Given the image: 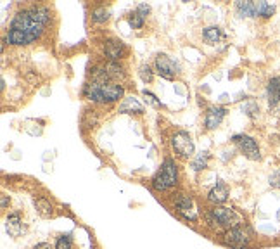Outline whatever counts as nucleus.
<instances>
[{
  "instance_id": "obj_10",
  "label": "nucleus",
  "mask_w": 280,
  "mask_h": 249,
  "mask_svg": "<svg viewBox=\"0 0 280 249\" xmlns=\"http://www.w3.org/2000/svg\"><path fill=\"white\" fill-rule=\"evenodd\" d=\"M124 54H126V47L118 38H109L106 44H104V56L107 57L109 62H116L123 59Z\"/></svg>"
},
{
  "instance_id": "obj_4",
  "label": "nucleus",
  "mask_w": 280,
  "mask_h": 249,
  "mask_svg": "<svg viewBox=\"0 0 280 249\" xmlns=\"http://www.w3.org/2000/svg\"><path fill=\"white\" fill-rule=\"evenodd\" d=\"M221 242L232 249H246L251 242V230L244 225L228 228L221 235Z\"/></svg>"
},
{
  "instance_id": "obj_25",
  "label": "nucleus",
  "mask_w": 280,
  "mask_h": 249,
  "mask_svg": "<svg viewBox=\"0 0 280 249\" xmlns=\"http://www.w3.org/2000/svg\"><path fill=\"white\" fill-rule=\"evenodd\" d=\"M138 76L142 78L144 83H151V81L154 80V73L153 69L149 68V64H142L138 68Z\"/></svg>"
},
{
  "instance_id": "obj_6",
  "label": "nucleus",
  "mask_w": 280,
  "mask_h": 249,
  "mask_svg": "<svg viewBox=\"0 0 280 249\" xmlns=\"http://www.w3.org/2000/svg\"><path fill=\"white\" fill-rule=\"evenodd\" d=\"M232 142L239 147L240 153L246 156L247 159H251V161H259V159H261V151H259V147H258V142L252 137L239 134V135H233Z\"/></svg>"
},
{
  "instance_id": "obj_9",
  "label": "nucleus",
  "mask_w": 280,
  "mask_h": 249,
  "mask_svg": "<svg viewBox=\"0 0 280 249\" xmlns=\"http://www.w3.org/2000/svg\"><path fill=\"white\" fill-rule=\"evenodd\" d=\"M156 71L166 80H175V76L180 73V66L171 61L166 54H158L156 56Z\"/></svg>"
},
{
  "instance_id": "obj_24",
  "label": "nucleus",
  "mask_w": 280,
  "mask_h": 249,
  "mask_svg": "<svg viewBox=\"0 0 280 249\" xmlns=\"http://www.w3.org/2000/svg\"><path fill=\"white\" fill-rule=\"evenodd\" d=\"M73 247V237L71 233H64V235L57 237L56 249H71Z\"/></svg>"
},
{
  "instance_id": "obj_29",
  "label": "nucleus",
  "mask_w": 280,
  "mask_h": 249,
  "mask_svg": "<svg viewBox=\"0 0 280 249\" xmlns=\"http://www.w3.org/2000/svg\"><path fill=\"white\" fill-rule=\"evenodd\" d=\"M137 13H138V14H142L144 18H146V16L151 13V7L147 6V4H138V7H137Z\"/></svg>"
},
{
  "instance_id": "obj_11",
  "label": "nucleus",
  "mask_w": 280,
  "mask_h": 249,
  "mask_svg": "<svg viewBox=\"0 0 280 249\" xmlns=\"http://www.w3.org/2000/svg\"><path fill=\"white\" fill-rule=\"evenodd\" d=\"M266 100L273 111L280 109V76H273L266 83Z\"/></svg>"
},
{
  "instance_id": "obj_20",
  "label": "nucleus",
  "mask_w": 280,
  "mask_h": 249,
  "mask_svg": "<svg viewBox=\"0 0 280 249\" xmlns=\"http://www.w3.org/2000/svg\"><path fill=\"white\" fill-rule=\"evenodd\" d=\"M35 206H37L38 213H40L42 216H50L52 215V204H50V201H47L45 197H38V199H35Z\"/></svg>"
},
{
  "instance_id": "obj_19",
  "label": "nucleus",
  "mask_w": 280,
  "mask_h": 249,
  "mask_svg": "<svg viewBox=\"0 0 280 249\" xmlns=\"http://www.w3.org/2000/svg\"><path fill=\"white\" fill-rule=\"evenodd\" d=\"M277 7L273 4H268V2H256V13H258V18H271L275 14Z\"/></svg>"
},
{
  "instance_id": "obj_23",
  "label": "nucleus",
  "mask_w": 280,
  "mask_h": 249,
  "mask_svg": "<svg viewBox=\"0 0 280 249\" xmlns=\"http://www.w3.org/2000/svg\"><path fill=\"white\" fill-rule=\"evenodd\" d=\"M208 159H209V153H199L197 154V158L192 161V168L196 171H201L206 168V165H208Z\"/></svg>"
},
{
  "instance_id": "obj_17",
  "label": "nucleus",
  "mask_w": 280,
  "mask_h": 249,
  "mask_svg": "<svg viewBox=\"0 0 280 249\" xmlns=\"http://www.w3.org/2000/svg\"><path fill=\"white\" fill-rule=\"evenodd\" d=\"M235 13L239 14V18H258L256 13V2H249V0H239L235 2Z\"/></svg>"
},
{
  "instance_id": "obj_3",
  "label": "nucleus",
  "mask_w": 280,
  "mask_h": 249,
  "mask_svg": "<svg viewBox=\"0 0 280 249\" xmlns=\"http://www.w3.org/2000/svg\"><path fill=\"white\" fill-rule=\"evenodd\" d=\"M153 189L158 192H165V190L173 189L178 184V168L175 165V161L171 158H166L163 161L161 168L158 170V173L153 177Z\"/></svg>"
},
{
  "instance_id": "obj_5",
  "label": "nucleus",
  "mask_w": 280,
  "mask_h": 249,
  "mask_svg": "<svg viewBox=\"0 0 280 249\" xmlns=\"http://www.w3.org/2000/svg\"><path fill=\"white\" fill-rule=\"evenodd\" d=\"M44 28L45 26H37V28L30 30H9L4 40L9 45H28L44 35Z\"/></svg>"
},
{
  "instance_id": "obj_2",
  "label": "nucleus",
  "mask_w": 280,
  "mask_h": 249,
  "mask_svg": "<svg viewBox=\"0 0 280 249\" xmlns=\"http://www.w3.org/2000/svg\"><path fill=\"white\" fill-rule=\"evenodd\" d=\"M204 218L208 221V225H211V227H221L225 230L242 225L240 216L232 208H227V206H213L209 211L204 213Z\"/></svg>"
},
{
  "instance_id": "obj_28",
  "label": "nucleus",
  "mask_w": 280,
  "mask_h": 249,
  "mask_svg": "<svg viewBox=\"0 0 280 249\" xmlns=\"http://www.w3.org/2000/svg\"><path fill=\"white\" fill-rule=\"evenodd\" d=\"M268 184L273 189H280V171H273V173L268 177Z\"/></svg>"
},
{
  "instance_id": "obj_21",
  "label": "nucleus",
  "mask_w": 280,
  "mask_h": 249,
  "mask_svg": "<svg viewBox=\"0 0 280 249\" xmlns=\"http://www.w3.org/2000/svg\"><path fill=\"white\" fill-rule=\"evenodd\" d=\"M109 11L106 7H97V9L92 11V21L97 23V25H102V23H106L109 19Z\"/></svg>"
},
{
  "instance_id": "obj_14",
  "label": "nucleus",
  "mask_w": 280,
  "mask_h": 249,
  "mask_svg": "<svg viewBox=\"0 0 280 249\" xmlns=\"http://www.w3.org/2000/svg\"><path fill=\"white\" fill-rule=\"evenodd\" d=\"M6 227H7V232H9L13 237H19L23 232H25V227H23L21 215H19V213H9V215H7Z\"/></svg>"
},
{
  "instance_id": "obj_18",
  "label": "nucleus",
  "mask_w": 280,
  "mask_h": 249,
  "mask_svg": "<svg viewBox=\"0 0 280 249\" xmlns=\"http://www.w3.org/2000/svg\"><path fill=\"white\" fill-rule=\"evenodd\" d=\"M225 35L218 26H208V28L202 30V40L208 45H216L220 40H223Z\"/></svg>"
},
{
  "instance_id": "obj_13",
  "label": "nucleus",
  "mask_w": 280,
  "mask_h": 249,
  "mask_svg": "<svg viewBox=\"0 0 280 249\" xmlns=\"http://www.w3.org/2000/svg\"><path fill=\"white\" fill-rule=\"evenodd\" d=\"M228 199V187L225 184H216L211 190L208 192V201L215 206H221L225 201Z\"/></svg>"
},
{
  "instance_id": "obj_12",
  "label": "nucleus",
  "mask_w": 280,
  "mask_h": 249,
  "mask_svg": "<svg viewBox=\"0 0 280 249\" xmlns=\"http://www.w3.org/2000/svg\"><path fill=\"white\" fill-rule=\"evenodd\" d=\"M227 116V107L221 106H211L208 109L204 116V125L208 130H215V128L220 127V123L223 121V118Z\"/></svg>"
},
{
  "instance_id": "obj_1",
  "label": "nucleus",
  "mask_w": 280,
  "mask_h": 249,
  "mask_svg": "<svg viewBox=\"0 0 280 249\" xmlns=\"http://www.w3.org/2000/svg\"><path fill=\"white\" fill-rule=\"evenodd\" d=\"M83 95L85 99L92 100L95 104H111L119 100L124 95V88L118 83H95V81H90L83 87Z\"/></svg>"
},
{
  "instance_id": "obj_26",
  "label": "nucleus",
  "mask_w": 280,
  "mask_h": 249,
  "mask_svg": "<svg viewBox=\"0 0 280 249\" xmlns=\"http://www.w3.org/2000/svg\"><path fill=\"white\" fill-rule=\"evenodd\" d=\"M242 109H244V111H246V114H247V116H251V118H254V116L259 112V106L254 102V100H247V102L242 106Z\"/></svg>"
},
{
  "instance_id": "obj_8",
  "label": "nucleus",
  "mask_w": 280,
  "mask_h": 249,
  "mask_svg": "<svg viewBox=\"0 0 280 249\" xmlns=\"http://www.w3.org/2000/svg\"><path fill=\"white\" fill-rule=\"evenodd\" d=\"M175 208H177L178 215L184 216L185 220L194 221V223L199 221V215H197L194 199L190 196H187V194H178V196L175 197Z\"/></svg>"
},
{
  "instance_id": "obj_27",
  "label": "nucleus",
  "mask_w": 280,
  "mask_h": 249,
  "mask_svg": "<svg viewBox=\"0 0 280 249\" xmlns=\"http://www.w3.org/2000/svg\"><path fill=\"white\" fill-rule=\"evenodd\" d=\"M142 95L146 97V100H147V102H149L153 107H156V109L161 107V102H159L158 97H156L153 92H149V90H142Z\"/></svg>"
},
{
  "instance_id": "obj_7",
  "label": "nucleus",
  "mask_w": 280,
  "mask_h": 249,
  "mask_svg": "<svg viewBox=\"0 0 280 249\" xmlns=\"http://www.w3.org/2000/svg\"><path fill=\"white\" fill-rule=\"evenodd\" d=\"M171 147H173V151L177 153L180 158L184 159H189L194 156V142H192V137H190L187 132L180 130L177 132V134H173V137H171Z\"/></svg>"
},
{
  "instance_id": "obj_16",
  "label": "nucleus",
  "mask_w": 280,
  "mask_h": 249,
  "mask_svg": "<svg viewBox=\"0 0 280 249\" xmlns=\"http://www.w3.org/2000/svg\"><path fill=\"white\" fill-rule=\"evenodd\" d=\"M119 112H123V114H142L144 107L135 97H124L123 102L119 104Z\"/></svg>"
},
{
  "instance_id": "obj_15",
  "label": "nucleus",
  "mask_w": 280,
  "mask_h": 249,
  "mask_svg": "<svg viewBox=\"0 0 280 249\" xmlns=\"http://www.w3.org/2000/svg\"><path fill=\"white\" fill-rule=\"evenodd\" d=\"M28 13L31 16V19H33L35 23H38V25H47V23L50 21V9L45 6H31L28 9Z\"/></svg>"
},
{
  "instance_id": "obj_30",
  "label": "nucleus",
  "mask_w": 280,
  "mask_h": 249,
  "mask_svg": "<svg viewBox=\"0 0 280 249\" xmlns=\"http://www.w3.org/2000/svg\"><path fill=\"white\" fill-rule=\"evenodd\" d=\"M33 249H50V244L49 242H38V244H35Z\"/></svg>"
},
{
  "instance_id": "obj_31",
  "label": "nucleus",
  "mask_w": 280,
  "mask_h": 249,
  "mask_svg": "<svg viewBox=\"0 0 280 249\" xmlns=\"http://www.w3.org/2000/svg\"><path fill=\"white\" fill-rule=\"evenodd\" d=\"M7 204H9V197H7L6 194H4V196H2V209H6Z\"/></svg>"
},
{
  "instance_id": "obj_22",
  "label": "nucleus",
  "mask_w": 280,
  "mask_h": 249,
  "mask_svg": "<svg viewBox=\"0 0 280 249\" xmlns=\"http://www.w3.org/2000/svg\"><path fill=\"white\" fill-rule=\"evenodd\" d=\"M144 23H146V18H144L142 14H138L137 11L128 16V25H130L133 30H140L144 26Z\"/></svg>"
}]
</instances>
